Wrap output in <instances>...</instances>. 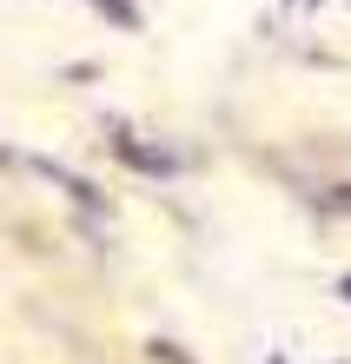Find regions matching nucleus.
<instances>
[{
  "label": "nucleus",
  "instance_id": "obj_1",
  "mask_svg": "<svg viewBox=\"0 0 351 364\" xmlns=\"http://www.w3.org/2000/svg\"><path fill=\"white\" fill-rule=\"evenodd\" d=\"M345 298H351V278H345Z\"/></svg>",
  "mask_w": 351,
  "mask_h": 364
}]
</instances>
